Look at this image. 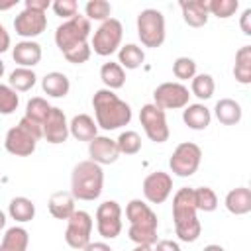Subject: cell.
Masks as SVG:
<instances>
[{"mask_svg": "<svg viewBox=\"0 0 251 251\" xmlns=\"http://www.w3.org/2000/svg\"><path fill=\"white\" fill-rule=\"evenodd\" d=\"M182 20L190 27H202L208 24V2L206 0H182L180 2Z\"/></svg>", "mask_w": 251, "mask_h": 251, "instance_id": "19", "label": "cell"}, {"mask_svg": "<svg viewBox=\"0 0 251 251\" xmlns=\"http://www.w3.org/2000/svg\"><path fill=\"white\" fill-rule=\"evenodd\" d=\"M41 55H43L41 45H39L37 41H33V39H24V41L16 43L14 49H12L14 61H16L20 67H25V69L35 67V65L41 61Z\"/></svg>", "mask_w": 251, "mask_h": 251, "instance_id": "18", "label": "cell"}, {"mask_svg": "<svg viewBox=\"0 0 251 251\" xmlns=\"http://www.w3.org/2000/svg\"><path fill=\"white\" fill-rule=\"evenodd\" d=\"M202 161V149L192 141H182L175 147L169 167L176 176H192Z\"/></svg>", "mask_w": 251, "mask_h": 251, "instance_id": "7", "label": "cell"}, {"mask_svg": "<svg viewBox=\"0 0 251 251\" xmlns=\"http://www.w3.org/2000/svg\"><path fill=\"white\" fill-rule=\"evenodd\" d=\"M139 122L143 126L145 135L155 141V143H165L171 135L169 124H167V114L155 104H145L139 112Z\"/></svg>", "mask_w": 251, "mask_h": 251, "instance_id": "9", "label": "cell"}, {"mask_svg": "<svg viewBox=\"0 0 251 251\" xmlns=\"http://www.w3.org/2000/svg\"><path fill=\"white\" fill-rule=\"evenodd\" d=\"M41 88L51 98H65L69 94V90H71V82H69L65 73L51 71L41 78Z\"/></svg>", "mask_w": 251, "mask_h": 251, "instance_id": "25", "label": "cell"}, {"mask_svg": "<svg viewBox=\"0 0 251 251\" xmlns=\"http://www.w3.org/2000/svg\"><path fill=\"white\" fill-rule=\"evenodd\" d=\"M126 218L129 222L127 235L135 245H155L157 243V214L139 198H133L126 206Z\"/></svg>", "mask_w": 251, "mask_h": 251, "instance_id": "2", "label": "cell"}, {"mask_svg": "<svg viewBox=\"0 0 251 251\" xmlns=\"http://www.w3.org/2000/svg\"><path fill=\"white\" fill-rule=\"evenodd\" d=\"M182 122L190 127V129H196V131H202L210 126L212 122V112L210 108H206L204 104L196 102V104H188L184 110H182Z\"/></svg>", "mask_w": 251, "mask_h": 251, "instance_id": "21", "label": "cell"}, {"mask_svg": "<svg viewBox=\"0 0 251 251\" xmlns=\"http://www.w3.org/2000/svg\"><path fill=\"white\" fill-rule=\"evenodd\" d=\"M41 129H43V137L47 139V143H53V145L65 143L69 137V122H67L65 112L61 108L53 106L47 120L41 126Z\"/></svg>", "mask_w": 251, "mask_h": 251, "instance_id": "15", "label": "cell"}, {"mask_svg": "<svg viewBox=\"0 0 251 251\" xmlns=\"http://www.w3.org/2000/svg\"><path fill=\"white\" fill-rule=\"evenodd\" d=\"M116 145L120 149V155H135L141 151V135L133 129H126L118 135Z\"/></svg>", "mask_w": 251, "mask_h": 251, "instance_id": "34", "label": "cell"}, {"mask_svg": "<svg viewBox=\"0 0 251 251\" xmlns=\"http://www.w3.org/2000/svg\"><path fill=\"white\" fill-rule=\"evenodd\" d=\"M214 90H216V82L212 78V75H196L192 80H190V96L194 94L196 98L200 100H208L214 96Z\"/></svg>", "mask_w": 251, "mask_h": 251, "instance_id": "33", "label": "cell"}, {"mask_svg": "<svg viewBox=\"0 0 251 251\" xmlns=\"http://www.w3.org/2000/svg\"><path fill=\"white\" fill-rule=\"evenodd\" d=\"M90 31H92L90 22L84 16L76 14L71 20H65L61 25H57V29H55V43H57L59 51L65 55V53L73 51L75 47L88 43Z\"/></svg>", "mask_w": 251, "mask_h": 251, "instance_id": "4", "label": "cell"}, {"mask_svg": "<svg viewBox=\"0 0 251 251\" xmlns=\"http://www.w3.org/2000/svg\"><path fill=\"white\" fill-rule=\"evenodd\" d=\"M112 14V4L106 2V0H88L84 4V18L90 22V20H96V22H106Z\"/></svg>", "mask_w": 251, "mask_h": 251, "instance_id": "35", "label": "cell"}, {"mask_svg": "<svg viewBox=\"0 0 251 251\" xmlns=\"http://www.w3.org/2000/svg\"><path fill=\"white\" fill-rule=\"evenodd\" d=\"M226 208L233 216H245L251 212V190L247 186L231 188L226 194Z\"/></svg>", "mask_w": 251, "mask_h": 251, "instance_id": "22", "label": "cell"}, {"mask_svg": "<svg viewBox=\"0 0 251 251\" xmlns=\"http://www.w3.org/2000/svg\"><path fill=\"white\" fill-rule=\"evenodd\" d=\"M173 192V176L165 171L149 173L143 178V196L149 204H163Z\"/></svg>", "mask_w": 251, "mask_h": 251, "instance_id": "12", "label": "cell"}, {"mask_svg": "<svg viewBox=\"0 0 251 251\" xmlns=\"http://www.w3.org/2000/svg\"><path fill=\"white\" fill-rule=\"evenodd\" d=\"M100 78L108 90H118L126 84V71L120 67V63H104L100 67Z\"/></svg>", "mask_w": 251, "mask_h": 251, "instance_id": "31", "label": "cell"}, {"mask_svg": "<svg viewBox=\"0 0 251 251\" xmlns=\"http://www.w3.org/2000/svg\"><path fill=\"white\" fill-rule=\"evenodd\" d=\"M194 204L200 212H214L218 208V196L210 186H198L194 188Z\"/></svg>", "mask_w": 251, "mask_h": 251, "instance_id": "36", "label": "cell"}, {"mask_svg": "<svg viewBox=\"0 0 251 251\" xmlns=\"http://www.w3.org/2000/svg\"><path fill=\"white\" fill-rule=\"evenodd\" d=\"M45 27H47V16H45V12L24 8L14 18V29L24 39H33V37L41 35L45 31Z\"/></svg>", "mask_w": 251, "mask_h": 251, "instance_id": "14", "label": "cell"}, {"mask_svg": "<svg viewBox=\"0 0 251 251\" xmlns=\"http://www.w3.org/2000/svg\"><path fill=\"white\" fill-rule=\"evenodd\" d=\"M104 188V171L94 161H78L71 173V194L75 200L92 202L102 194Z\"/></svg>", "mask_w": 251, "mask_h": 251, "instance_id": "3", "label": "cell"}, {"mask_svg": "<svg viewBox=\"0 0 251 251\" xmlns=\"http://www.w3.org/2000/svg\"><path fill=\"white\" fill-rule=\"evenodd\" d=\"M233 76L239 84L251 82V45H243L235 53V65H233Z\"/></svg>", "mask_w": 251, "mask_h": 251, "instance_id": "28", "label": "cell"}, {"mask_svg": "<svg viewBox=\"0 0 251 251\" xmlns=\"http://www.w3.org/2000/svg\"><path fill=\"white\" fill-rule=\"evenodd\" d=\"M88 155L90 161L96 165H112L120 157V149L116 145V139H110L106 135H96L92 141H88Z\"/></svg>", "mask_w": 251, "mask_h": 251, "instance_id": "16", "label": "cell"}, {"mask_svg": "<svg viewBox=\"0 0 251 251\" xmlns=\"http://www.w3.org/2000/svg\"><path fill=\"white\" fill-rule=\"evenodd\" d=\"M20 104V96L16 90H12L8 84H2L0 82V114L8 116V114H14L16 108Z\"/></svg>", "mask_w": 251, "mask_h": 251, "instance_id": "39", "label": "cell"}, {"mask_svg": "<svg viewBox=\"0 0 251 251\" xmlns=\"http://www.w3.org/2000/svg\"><path fill=\"white\" fill-rule=\"evenodd\" d=\"M202 251H226L222 245H218V243H210V245H206Z\"/></svg>", "mask_w": 251, "mask_h": 251, "instance_id": "47", "label": "cell"}, {"mask_svg": "<svg viewBox=\"0 0 251 251\" xmlns=\"http://www.w3.org/2000/svg\"><path fill=\"white\" fill-rule=\"evenodd\" d=\"M153 251H180V245L173 239H161V241L155 243Z\"/></svg>", "mask_w": 251, "mask_h": 251, "instance_id": "42", "label": "cell"}, {"mask_svg": "<svg viewBox=\"0 0 251 251\" xmlns=\"http://www.w3.org/2000/svg\"><path fill=\"white\" fill-rule=\"evenodd\" d=\"M69 135H73L76 141H92L98 135V126L92 116L76 114L69 122Z\"/></svg>", "mask_w": 251, "mask_h": 251, "instance_id": "20", "label": "cell"}, {"mask_svg": "<svg viewBox=\"0 0 251 251\" xmlns=\"http://www.w3.org/2000/svg\"><path fill=\"white\" fill-rule=\"evenodd\" d=\"M133 251H153V245H135Z\"/></svg>", "mask_w": 251, "mask_h": 251, "instance_id": "49", "label": "cell"}, {"mask_svg": "<svg viewBox=\"0 0 251 251\" xmlns=\"http://www.w3.org/2000/svg\"><path fill=\"white\" fill-rule=\"evenodd\" d=\"M90 55H92V49H90L88 43H84V45H78L73 51L65 53V59L69 63H73V65H82V63H86L90 59Z\"/></svg>", "mask_w": 251, "mask_h": 251, "instance_id": "41", "label": "cell"}, {"mask_svg": "<svg viewBox=\"0 0 251 251\" xmlns=\"http://www.w3.org/2000/svg\"><path fill=\"white\" fill-rule=\"evenodd\" d=\"M96 229L104 239H116L122 233V206L116 200H106L96 208Z\"/></svg>", "mask_w": 251, "mask_h": 251, "instance_id": "10", "label": "cell"}, {"mask_svg": "<svg viewBox=\"0 0 251 251\" xmlns=\"http://www.w3.org/2000/svg\"><path fill=\"white\" fill-rule=\"evenodd\" d=\"M206 2H208V14L216 16L220 20L231 18L239 8L237 0H206Z\"/></svg>", "mask_w": 251, "mask_h": 251, "instance_id": "37", "label": "cell"}, {"mask_svg": "<svg viewBox=\"0 0 251 251\" xmlns=\"http://www.w3.org/2000/svg\"><path fill=\"white\" fill-rule=\"evenodd\" d=\"M37 137L29 131V129H25L24 126H14V127H10L8 129V133H6V137H4V147H6V151L10 153V155H16V157H27V155H31L33 151H35V147H37Z\"/></svg>", "mask_w": 251, "mask_h": 251, "instance_id": "13", "label": "cell"}, {"mask_svg": "<svg viewBox=\"0 0 251 251\" xmlns=\"http://www.w3.org/2000/svg\"><path fill=\"white\" fill-rule=\"evenodd\" d=\"M4 226H6V214L0 210V229H4Z\"/></svg>", "mask_w": 251, "mask_h": 251, "instance_id": "50", "label": "cell"}, {"mask_svg": "<svg viewBox=\"0 0 251 251\" xmlns=\"http://www.w3.org/2000/svg\"><path fill=\"white\" fill-rule=\"evenodd\" d=\"M92 216L84 210H75L71 214V218L67 220V229H65V241L71 249H78L82 251L88 243H90V235H92Z\"/></svg>", "mask_w": 251, "mask_h": 251, "instance_id": "8", "label": "cell"}, {"mask_svg": "<svg viewBox=\"0 0 251 251\" xmlns=\"http://www.w3.org/2000/svg\"><path fill=\"white\" fill-rule=\"evenodd\" d=\"M18 4V0H10V2H0V10H10Z\"/></svg>", "mask_w": 251, "mask_h": 251, "instance_id": "48", "label": "cell"}, {"mask_svg": "<svg viewBox=\"0 0 251 251\" xmlns=\"http://www.w3.org/2000/svg\"><path fill=\"white\" fill-rule=\"evenodd\" d=\"M4 71H6V67H4V61L0 59V78H2V75H4Z\"/></svg>", "mask_w": 251, "mask_h": 251, "instance_id": "51", "label": "cell"}, {"mask_svg": "<svg viewBox=\"0 0 251 251\" xmlns=\"http://www.w3.org/2000/svg\"><path fill=\"white\" fill-rule=\"evenodd\" d=\"M10 49V33L6 31V27L0 24V55L6 53Z\"/></svg>", "mask_w": 251, "mask_h": 251, "instance_id": "45", "label": "cell"}, {"mask_svg": "<svg viewBox=\"0 0 251 251\" xmlns=\"http://www.w3.org/2000/svg\"><path fill=\"white\" fill-rule=\"evenodd\" d=\"M214 116L224 126H235L241 122L243 110H241L239 102H235L233 98H220L214 106Z\"/></svg>", "mask_w": 251, "mask_h": 251, "instance_id": "23", "label": "cell"}, {"mask_svg": "<svg viewBox=\"0 0 251 251\" xmlns=\"http://www.w3.org/2000/svg\"><path fill=\"white\" fill-rule=\"evenodd\" d=\"M190 100V90L182 82H163L153 90V104L161 110L186 108Z\"/></svg>", "mask_w": 251, "mask_h": 251, "instance_id": "11", "label": "cell"}, {"mask_svg": "<svg viewBox=\"0 0 251 251\" xmlns=\"http://www.w3.org/2000/svg\"><path fill=\"white\" fill-rule=\"evenodd\" d=\"M196 204H194V188L182 186L175 192L173 196V222H186V220H194L196 216Z\"/></svg>", "mask_w": 251, "mask_h": 251, "instance_id": "17", "label": "cell"}, {"mask_svg": "<svg viewBox=\"0 0 251 251\" xmlns=\"http://www.w3.org/2000/svg\"><path fill=\"white\" fill-rule=\"evenodd\" d=\"M249 20H251V8H245L243 14H241V20H239L241 31H243L245 35H251V24H249Z\"/></svg>", "mask_w": 251, "mask_h": 251, "instance_id": "44", "label": "cell"}, {"mask_svg": "<svg viewBox=\"0 0 251 251\" xmlns=\"http://www.w3.org/2000/svg\"><path fill=\"white\" fill-rule=\"evenodd\" d=\"M51 108H53V106H51L45 98H41V96H33V98L27 100V104H25V114H24V116H25L27 120H31V122L43 126V122L47 120Z\"/></svg>", "mask_w": 251, "mask_h": 251, "instance_id": "32", "label": "cell"}, {"mask_svg": "<svg viewBox=\"0 0 251 251\" xmlns=\"http://www.w3.org/2000/svg\"><path fill=\"white\" fill-rule=\"evenodd\" d=\"M82 251H112V247L108 245V243H104V241H90Z\"/></svg>", "mask_w": 251, "mask_h": 251, "instance_id": "46", "label": "cell"}, {"mask_svg": "<svg viewBox=\"0 0 251 251\" xmlns=\"http://www.w3.org/2000/svg\"><path fill=\"white\" fill-rule=\"evenodd\" d=\"M35 82H37V75L33 73V69H25V67H16L8 76V86L16 92H27L35 86Z\"/></svg>", "mask_w": 251, "mask_h": 251, "instance_id": "29", "label": "cell"}, {"mask_svg": "<svg viewBox=\"0 0 251 251\" xmlns=\"http://www.w3.org/2000/svg\"><path fill=\"white\" fill-rule=\"evenodd\" d=\"M27 245H29L27 229L22 226H14L6 229L0 243V251H27Z\"/></svg>", "mask_w": 251, "mask_h": 251, "instance_id": "26", "label": "cell"}, {"mask_svg": "<svg viewBox=\"0 0 251 251\" xmlns=\"http://www.w3.org/2000/svg\"><path fill=\"white\" fill-rule=\"evenodd\" d=\"M173 75L178 80H192L196 76V63L190 57H176L173 63Z\"/></svg>", "mask_w": 251, "mask_h": 251, "instance_id": "38", "label": "cell"}, {"mask_svg": "<svg viewBox=\"0 0 251 251\" xmlns=\"http://www.w3.org/2000/svg\"><path fill=\"white\" fill-rule=\"evenodd\" d=\"M24 8L37 10V12H47V8H51V2L49 0H25Z\"/></svg>", "mask_w": 251, "mask_h": 251, "instance_id": "43", "label": "cell"}, {"mask_svg": "<svg viewBox=\"0 0 251 251\" xmlns=\"http://www.w3.org/2000/svg\"><path fill=\"white\" fill-rule=\"evenodd\" d=\"M143 61H145V53L135 43H126V45H122L118 49V63H120V67L124 71L126 69H129V71L139 69L143 65Z\"/></svg>", "mask_w": 251, "mask_h": 251, "instance_id": "27", "label": "cell"}, {"mask_svg": "<svg viewBox=\"0 0 251 251\" xmlns=\"http://www.w3.org/2000/svg\"><path fill=\"white\" fill-rule=\"evenodd\" d=\"M122 37H124V27L122 22L116 18H108L106 22H102L98 25V29L92 35V43L90 49L100 55V57H108L112 53H116L122 47Z\"/></svg>", "mask_w": 251, "mask_h": 251, "instance_id": "6", "label": "cell"}, {"mask_svg": "<svg viewBox=\"0 0 251 251\" xmlns=\"http://www.w3.org/2000/svg\"><path fill=\"white\" fill-rule=\"evenodd\" d=\"M49 214L55 218V220H69L71 214L75 212V198L71 192L67 190H59V192H53L51 198H49Z\"/></svg>", "mask_w": 251, "mask_h": 251, "instance_id": "24", "label": "cell"}, {"mask_svg": "<svg viewBox=\"0 0 251 251\" xmlns=\"http://www.w3.org/2000/svg\"><path fill=\"white\" fill-rule=\"evenodd\" d=\"M51 8H53L55 16H59L63 20H71L73 16L78 14V4L75 0H55V2H51Z\"/></svg>", "mask_w": 251, "mask_h": 251, "instance_id": "40", "label": "cell"}, {"mask_svg": "<svg viewBox=\"0 0 251 251\" xmlns=\"http://www.w3.org/2000/svg\"><path fill=\"white\" fill-rule=\"evenodd\" d=\"M137 37L141 45L149 49H157L163 45L167 29H165V16L155 8H145L137 14Z\"/></svg>", "mask_w": 251, "mask_h": 251, "instance_id": "5", "label": "cell"}, {"mask_svg": "<svg viewBox=\"0 0 251 251\" xmlns=\"http://www.w3.org/2000/svg\"><path fill=\"white\" fill-rule=\"evenodd\" d=\"M92 108H94V122L98 127L112 131L127 126L131 122V108L127 102H124L114 90L100 88L92 96Z\"/></svg>", "mask_w": 251, "mask_h": 251, "instance_id": "1", "label": "cell"}, {"mask_svg": "<svg viewBox=\"0 0 251 251\" xmlns=\"http://www.w3.org/2000/svg\"><path fill=\"white\" fill-rule=\"evenodd\" d=\"M8 214H10L12 220H16L20 224L31 222L33 216H35V204L25 196H16L8 204Z\"/></svg>", "mask_w": 251, "mask_h": 251, "instance_id": "30", "label": "cell"}]
</instances>
